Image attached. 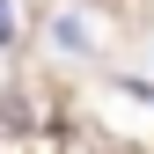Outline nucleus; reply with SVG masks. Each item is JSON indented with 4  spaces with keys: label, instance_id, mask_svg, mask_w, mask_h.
<instances>
[{
    "label": "nucleus",
    "instance_id": "nucleus-1",
    "mask_svg": "<svg viewBox=\"0 0 154 154\" xmlns=\"http://www.w3.org/2000/svg\"><path fill=\"white\" fill-rule=\"evenodd\" d=\"M8 37H15V8L0 0V44H8Z\"/></svg>",
    "mask_w": 154,
    "mask_h": 154
}]
</instances>
